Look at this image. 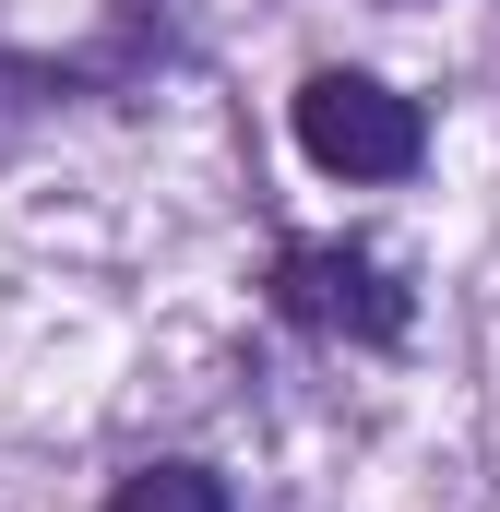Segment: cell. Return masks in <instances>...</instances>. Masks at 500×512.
Wrapping results in <instances>:
<instances>
[{"label":"cell","instance_id":"obj_1","mask_svg":"<svg viewBox=\"0 0 500 512\" xmlns=\"http://www.w3.org/2000/svg\"><path fill=\"white\" fill-rule=\"evenodd\" d=\"M298 143L334 179H405L429 155V120H417V96H393L370 72H310L298 84Z\"/></svg>","mask_w":500,"mask_h":512},{"label":"cell","instance_id":"obj_2","mask_svg":"<svg viewBox=\"0 0 500 512\" xmlns=\"http://www.w3.org/2000/svg\"><path fill=\"white\" fill-rule=\"evenodd\" d=\"M274 310H286V322H310V334H346V322H358V334H393V322H405V298H393L358 251H286Z\"/></svg>","mask_w":500,"mask_h":512},{"label":"cell","instance_id":"obj_3","mask_svg":"<svg viewBox=\"0 0 500 512\" xmlns=\"http://www.w3.org/2000/svg\"><path fill=\"white\" fill-rule=\"evenodd\" d=\"M108 512H227V489L203 477V465H143L108 489Z\"/></svg>","mask_w":500,"mask_h":512}]
</instances>
